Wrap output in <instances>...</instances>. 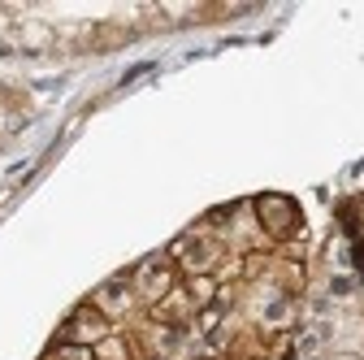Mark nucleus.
I'll return each instance as SVG.
<instances>
[{
  "label": "nucleus",
  "instance_id": "1",
  "mask_svg": "<svg viewBox=\"0 0 364 360\" xmlns=\"http://www.w3.org/2000/svg\"><path fill=\"white\" fill-rule=\"evenodd\" d=\"M252 213H256V226L264 231V239L273 248H278V243H295L304 235V213H299V204L291 196H260L252 204Z\"/></svg>",
  "mask_w": 364,
  "mask_h": 360
},
{
  "label": "nucleus",
  "instance_id": "2",
  "mask_svg": "<svg viewBox=\"0 0 364 360\" xmlns=\"http://www.w3.org/2000/svg\"><path fill=\"white\" fill-rule=\"evenodd\" d=\"M178 282H182V274H178V265H173L165 252H161V256H148V260L130 274V287H134V295H139V308L161 304Z\"/></svg>",
  "mask_w": 364,
  "mask_h": 360
},
{
  "label": "nucleus",
  "instance_id": "3",
  "mask_svg": "<svg viewBox=\"0 0 364 360\" xmlns=\"http://www.w3.org/2000/svg\"><path fill=\"white\" fill-rule=\"evenodd\" d=\"M117 326L105 317V312L96 308V304H78L74 312H70V322L61 326V334H57V343H74V347H96L100 339H109Z\"/></svg>",
  "mask_w": 364,
  "mask_h": 360
},
{
  "label": "nucleus",
  "instance_id": "4",
  "mask_svg": "<svg viewBox=\"0 0 364 360\" xmlns=\"http://www.w3.org/2000/svg\"><path fill=\"white\" fill-rule=\"evenodd\" d=\"M91 356H96V360H134L130 356V343H126V334H109V339H100L96 347H91Z\"/></svg>",
  "mask_w": 364,
  "mask_h": 360
}]
</instances>
